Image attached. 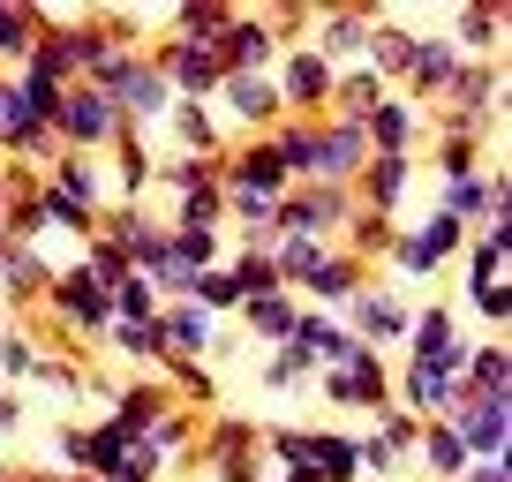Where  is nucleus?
<instances>
[{
	"instance_id": "nucleus-1",
	"label": "nucleus",
	"mask_w": 512,
	"mask_h": 482,
	"mask_svg": "<svg viewBox=\"0 0 512 482\" xmlns=\"http://www.w3.org/2000/svg\"><path fill=\"white\" fill-rule=\"evenodd\" d=\"M354 219V189H332V181H294L272 204V234L279 241H339Z\"/></svg>"
},
{
	"instance_id": "nucleus-2",
	"label": "nucleus",
	"mask_w": 512,
	"mask_h": 482,
	"mask_svg": "<svg viewBox=\"0 0 512 482\" xmlns=\"http://www.w3.org/2000/svg\"><path fill=\"white\" fill-rule=\"evenodd\" d=\"M256 422L249 415H211L204 430H196V445H189V460H204L211 467V482H264L256 475Z\"/></svg>"
},
{
	"instance_id": "nucleus-3",
	"label": "nucleus",
	"mask_w": 512,
	"mask_h": 482,
	"mask_svg": "<svg viewBox=\"0 0 512 482\" xmlns=\"http://www.w3.org/2000/svg\"><path fill=\"white\" fill-rule=\"evenodd\" d=\"M121 129H128V121L91 91V83H68V91H61V113H53V144H61V151L91 159V151H106Z\"/></svg>"
},
{
	"instance_id": "nucleus-4",
	"label": "nucleus",
	"mask_w": 512,
	"mask_h": 482,
	"mask_svg": "<svg viewBox=\"0 0 512 482\" xmlns=\"http://www.w3.org/2000/svg\"><path fill=\"white\" fill-rule=\"evenodd\" d=\"M332 76H339V68L324 61L317 46H279V61H272V91H279V106H287L294 121H317V113H324Z\"/></svg>"
},
{
	"instance_id": "nucleus-5",
	"label": "nucleus",
	"mask_w": 512,
	"mask_h": 482,
	"mask_svg": "<svg viewBox=\"0 0 512 482\" xmlns=\"http://www.w3.org/2000/svg\"><path fill=\"white\" fill-rule=\"evenodd\" d=\"M46 309L68 324L76 339H98L113 324V302H106V287H98L83 264H68V272H53V287H46Z\"/></svg>"
},
{
	"instance_id": "nucleus-6",
	"label": "nucleus",
	"mask_w": 512,
	"mask_h": 482,
	"mask_svg": "<svg viewBox=\"0 0 512 482\" xmlns=\"http://www.w3.org/2000/svg\"><path fill=\"white\" fill-rule=\"evenodd\" d=\"M445 422L460 430L467 460H505V445H512V392H475V400L452 407Z\"/></svg>"
},
{
	"instance_id": "nucleus-7",
	"label": "nucleus",
	"mask_w": 512,
	"mask_h": 482,
	"mask_svg": "<svg viewBox=\"0 0 512 482\" xmlns=\"http://www.w3.org/2000/svg\"><path fill=\"white\" fill-rule=\"evenodd\" d=\"M460 249H467V226H460V219H445V211H430V219H422L415 234H400V241H392V264H400L407 279H430L437 264H452Z\"/></svg>"
},
{
	"instance_id": "nucleus-8",
	"label": "nucleus",
	"mask_w": 512,
	"mask_h": 482,
	"mask_svg": "<svg viewBox=\"0 0 512 482\" xmlns=\"http://www.w3.org/2000/svg\"><path fill=\"white\" fill-rule=\"evenodd\" d=\"M369 166L362 121H317V144H309V181H332V189H354V174Z\"/></svg>"
},
{
	"instance_id": "nucleus-9",
	"label": "nucleus",
	"mask_w": 512,
	"mask_h": 482,
	"mask_svg": "<svg viewBox=\"0 0 512 482\" xmlns=\"http://www.w3.org/2000/svg\"><path fill=\"white\" fill-rule=\"evenodd\" d=\"M272 61H279V38H272L264 16H234L226 23V38H219V68L226 76H272Z\"/></svg>"
},
{
	"instance_id": "nucleus-10",
	"label": "nucleus",
	"mask_w": 512,
	"mask_h": 482,
	"mask_svg": "<svg viewBox=\"0 0 512 482\" xmlns=\"http://www.w3.org/2000/svg\"><path fill=\"white\" fill-rule=\"evenodd\" d=\"M174 385H166V377L159 370H151V377H136V385H121V392H113V407H106V422H113V430H128V437H151V422H159V415H174Z\"/></svg>"
},
{
	"instance_id": "nucleus-11",
	"label": "nucleus",
	"mask_w": 512,
	"mask_h": 482,
	"mask_svg": "<svg viewBox=\"0 0 512 482\" xmlns=\"http://www.w3.org/2000/svg\"><path fill=\"white\" fill-rule=\"evenodd\" d=\"M497 46H505V0H467L452 16V53L460 61H497Z\"/></svg>"
},
{
	"instance_id": "nucleus-12",
	"label": "nucleus",
	"mask_w": 512,
	"mask_h": 482,
	"mask_svg": "<svg viewBox=\"0 0 512 482\" xmlns=\"http://www.w3.org/2000/svg\"><path fill=\"white\" fill-rule=\"evenodd\" d=\"M415 189V159H369L362 174H354V211H400V196Z\"/></svg>"
},
{
	"instance_id": "nucleus-13",
	"label": "nucleus",
	"mask_w": 512,
	"mask_h": 482,
	"mask_svg": "<svg viewBox=\"0 0 512 482\" xmlns=\"http://www.w3.org/2000/svg\"><path fill=\"white\" fill-rule=\"evenodd\" d=\"M369 23H377V8H332V16H317V38H309V46H317L332 68H339V61H354V68H362Z\"/></svg>"
},
{
	"instance_id": "nucleus-14",
	"label": "nucleus",
	"mask_w": 512,
	"mask_h": 482,
	"mask_svg": "<svg viewBox=\"0 0 512 482\" xmlns=\"http://www.w3.org/2000/svg\"><path fill=\"white\" fill-rule=\"evenodd\" d=\"M362 287H369V264H354L347 249H332V257H324L317 272H309V287H302V294H309V302L324 309V317H332V309H347V302H354ZM309 302H302V309H309Z\"/></svg>"
},
{
	"instance_id": "nucleus-15",
	"label": "nucleus",
	"mask_w": 512,
	"mask_h": 482,
	"mask_svg": "<svg viewBox=\"0 0 512 482\" xmlns=\"http://www.w3.org/2000/svg\"><path fill=\"white\" fill-rule=\"evenodd\" d=\"M219 98H226V113H234V121H249V129H264V136L287 121V106H279L272 76H226V83H219Z\"/></svg>"
},
{
	"instance_id": "nucleus-16",
	"label": "nucleus",
	"mask_w": 512,
	"mask_h": 482,
	"mask_svg": "<svg viewBox=\"0 0 512 482\" xmlns=\"http://www.w3.org/2000/svg\"><path fill=\"white\" fill-rule=\"evenodd\" d=\"M384 98H392V83H384L377 68H339V76H332V98H324V113H332V121H369Z\"/></svg>"
},
{
	"instance_id": "nucleus-17",
	"label": "nucleus",
	"mask_w": 512,
	"mask_h": 482,
	"mask_svg": "<svg viewBox=\"0 0 512 482\" xmlns=\"http://www.w3.org/2000/svg\"><path fill=\"white\" fill-rule=\"evenodd\" d=\"M46 287H53V264L38 257V241H8L0 249V294L8 302H46Z\"/></svg>"
},
{
	"instance_id": "nucleus-18",
	"label": "nucleus",
	"mask_w": 512,
	"mask_h": 482,
	"mask_svg": "<svg viewBox=\"0 0 512 482\" xmlns=\"http://www.w3.org/2000/svg\"><path fill=\"white\" fill-rule=\"evenodd\" d=\"M159 339H166V354H174V362H204L211 339H219V324H211L204 309H189V302H166V309H159Z\"/></svg>"
},
{
	"instance_id": "nucleus-19",
	"label": "nucleus",
	"mask_w": 512,
	"mask_h": 482,
	"mask_svg": "<svg viewBox=\"0 0 512 482\" xmlns=\"http://www.w3.org/2000/svg\"><path fill=\"white\" fill-rule=\"evenodd\" d=\"M294 347L309 354V370H339V362L354 354V339H347V324H339V317L302 309V317H294Z\"/></svg>"
},
{
	"instance_id": "nucleus-20",
	"label": "nucleus",
	"mask_w": 512,
	"mask_h": 482,
	"mask_svg": "<svg viewBox=\"0 0 512 482\" xmlns=\"http://www.w3.org/2000/svg\"><path fill=\"white\" fill-rule=\"evenodd\" d=\"M407 61H415V31L392 23V16H377V23H369V46H362V68H377L384 83H400Z\"/></svg>"
},
{
	"instance_id": "nucleus-21",
	"label": "nucleus",
	"mask_w": 512,
	"mask_h": 482,
	"mask_svg": "<svg viewBox=\"0 0 512 482\" xmlns=\"http://www.w3.org/2000/svg\"><path fill=\"white\" fill-rule=\"evenodd\" d=\"M113 159H121V181H113V189H121V204H144V196L159 189V159H151V144H144L136 129L113 136Z\"/></svg>"
},
{
	"instance_id": "nucleus-22",
	"label": "nucleus",
	"mask_w": 512,
	"mask_h": 482,
	"mask_svg": "<svg viewBox=\"0 0 512 482\" xmlns=\"http://www.w3.org/2000/svg\"><path fill=\"white\" fill-rule=\"evenodd\" d=\"M234 317L249 324L264 347H287V339H294V317H302V302H294V294H256V302H241Z\"/></svg>"
},
{
	"instance_id": "nucleus-23",
	"label": "nucleus",
	"mask_w": 512,
	"mask_h": 482,
	"mask_svg": "<svg viewBox=\"0 0 512 482\" xmlns=\"http://www.w3.org/2000/svg\"><path fill=\"white\" fill-rule=\"evenodd\" d=\"M166 129L181 136V151H189V159H226V144H219V121H211V106H196V98H174Z\"/></svg>"
},
{
	"instance_id": "nucleus-24",
	"label": "nucleus",
	"mask_w": 512,
	"mask_h": 482,
	"mask_svg": "<svg viewBox=\"0 0 512 482\" xmlns=\"http://www.w3.org/2000/svg\"><path fill=\"white\" fill-rule=\"evenodd\" d=\"M46 181L68 196V204H83V211H106V174H98L91 159H76V151H61V159L46 166Z\"/></svg>"
},
{
	"instance_id": "nucleus-25",
	"label": "nucleus",
	"mask_w": 512,
	"mask_h": 482,
	"mask_svg": "<svg viewBox=\"0 0 512 482\" xmlns=\"http://www.w3.org/2000/svg\"><path fill=\"white\" fill-rule=\"evenodd\" d=\"M166 264H181V272H211V264H226V241L211 234V226H166Z\"/></svg>"
},
{
	"instance_id": "nucleus-26",
	"label": "nucleus",
	"mask_w": 512,
	"mask_h": 482,
	"mask_svg": "<svg viewBox=\"0 0 512 482\" xmlns=\"http://www.w3.org/2000/svg\"><path fill=\"white\" fill-rule=\"evenodd\" d=\"M234 16H241V8H226V0H181V8H174V31H166V38H189V46H219Z\"/></svg>"
},
{
	"instance_id": "nucleus-27",
	"label": "nucleus",
	"mask_w": 512,
	"mask_h": 482,
	"mask_svg": "<svg viewBox=\"0 0 512 482\" xmlns=\"http://www.w3.org/2000/svg\"><path fill=\"white\" fill-rule=\"evenodd\" d=\"M309 467H317V482H362V460H354L347 430H309Z\"/></svg>"
},
{
	"instance_id": "nucleus-28",
	"label": "nucleus",
	"mask_w": 512,
	"mask_h": 482,
	"mask_svg": "<svg viewBox=\"0 0 512 482\" xmlns=\"http://www.w3.org/2000/svg\"><path fill=\"white\" fill-rule=\"evenodd\" d=\"M415 452L430 460V475H437V482H460V475H467V445H460V430H452L445 415L422 422V445H415Z\"/></svg>"
},
{
	"instance_id": "nucleus-29",
	"label": "nucleus",
	"mask_w": 512,
	"mask_h": 482,
	"mask_svg": "<svg viewBox=\"0 0 512 482\" xmlns=\"http://www.w3.org/2000/svg\"><path fill=\"white\" fill-rule=\"evenodd\" d=\"M339 241H279L272 249V272H279V294H302L309 287V272H317L324 257H332Z\"/></svg>"
},
{
	"instance_id": "nucleus-30",
	"label": "nucleus",
	"mask_w": 512,
	"mask_h": 482,
	"mask_svg": "<svg viewBox=\"0 0 512 482\" xmlns=\"http://www.w3.org/2000/svg\"><path fill=\"white\" fill-rule=\"evenodd\" d=\"M38 31H46V8H38V0H0V61H23Z\"/></svg>"
},
{
	"instance_id": "nucleus-31",
	"label": "nucleus",
	"mask_w": 512,
	"mask_h": 482,
	"mask_svg": "<svg viewBox=\"0 0 512 482\" xmlns=\"http://www.w3.org/2000/svg\"><path fill=\"white\" fill-rule=\"evenodd\" d=\"M38 370H46V354H38V339L23 332V324H8V332H0V392L31 385Z\"/></svg>"
},
{
	"instance_id": "nucleus-32",
	"label": "nucleus",
	"mask_w": 512,
	"mask_h": 482,
	"mask_svg": "<svg viewBox=\"0 0 512 482\" xmlns=\"http://www.w3.org/2000/svg\"><path fill=\"white\" fill-rule=\"evenodd\" d=\"M467 392H512V347L490 339V347H467V370H460Z\"/></svg>"
},
{
	"instance_id": "nucleus-33",
	"label": "nucleus",
	"mask_w": 512,
	"mask_h": 482,
	"mask_svg": "<svg viewBox=\"0 0 512 482\" xmlns=\"http://www.w3.org/2000/svg\"><path fill=\"white\" fill-rule=\"evenodd\" d=\"M430 211H445V219H490V174H460V181H445L437 189V204Z\"/></svg>"
},
{
	"instance_id": "nucleus-34",
	"label": "nucleus",
	"mask_w": 512,
	"mask_h": 482,
	"mask_svg": "<svg viewBox=\"0 0 512 482\" xmlns=\"http://www.w3.org/2000/svg\"><path fill=\"white\" fill-rule=\"evenodd\" d=\"M181 302L204 309V317L219 324L226 309H241V287H234V272H226V264H211V272H196V279H189V294H181Z\"/></svg>"
},
{
	"instance_id": "nucleus-35",
	"label": "nucleus",
	"mask_w": 512,
	"mask_h": 482,
	"mask_svg": "<svg viewBox=\"0 0 512 482\" xmlns=\"http://www.w3.org/2000/svg\"><path fill=\"white\" fill-rule=\"evenodd\" d=\"M392 241H400V226L384 219V211H354V219H347V257H354V264L392 257Z\"/></svg>"
},
{
	"instance_id": "nucleus-36",
	"label": "nucleus",
	"mask_w": 512,
	"mask_h": 482,
	"mask_svg": "<svg viewBox=\"0 0 512 482\" xmlns=\"http://www.w3.org/2000/svg\"><path fill=\"white\" fill-rule=\"evenodd\" d=\"M128 445H136L128 430H113V422H91V430H83V475L106 482L113 467H121V452H128Z\"/></svg>"
},
{
	"instance_id": "nucleus-37",
	"label": "nucleus",
	"mask_w": 512,
	"mask_h": 482,
	"mask_svg": "<svg viewBox=\"0 0 512 482\" xmlns=\"http://www.w3.org/2000/svg\"><path fill=\"white\" fill-rule=\"evenodd\" d=\"M61 46H68V68H76V83L91 76L98 61H106V31H98V16H76V23H61Z\"/></svg>"
},
{
	"instance_id": "nucleus-38",
	"label": "nucleus",
	"mask_w": 512,
	"mask_h": 482,
	"mask_svg": "<svg viewBox=\"0 0 512 482\" xmlns=\"http://www.w3.org/2000/svg\"><path fill=\"white\" fill-rule=\"evenodd\" d=\"M106 302H113V324H151V317H159V309H166V302H159V287H151L144 272H128L121 287L106 294Z\"/></svg>"
},
{
	"instance_id": "nucleus-39",
	"label": "nucleus",
	"mask_w": 512,
	"mask_h": 482,
	"mask_svg": "<svg viewBox=\"0 0 512 482\" xmlns=\"http://www.w3.org/2000/svg\"><path fill=\"white\" fill-rule=\"evenodd\" d=\"M166 226H211V234H219V226H226V189L211 181V189L174 196V219H166Z\"/></svg>"
},
{
	"instance_id": "nucleus-40",
	"label": "nucleus",
	"mask_w": 512,
	"mask_h": 482,
	"mask_svg": "<svg viewBox=\"0 0 512 482\" xmlns=\"http://www.w3.org/2000/svg\"><path fill=\"white\" fill-rule=\"evenodd\" d=\"M159 377L174 385V400H196V407H211V400H219V385H211V370H204V362H174V354H166V362H159Z\"/></svg>"
},
{
	"instance_id": "nucleus-41",
	"label": "nucleus",
	"mask_w": 512,
	"mask_h": 482,
	"mask_svg": "<svg viewBox=\"0 0 512 482\" xmlns=\"http://www.w3.org/2000/svg\"><path fill=\"white\" fill-rule=\"evenodd\" d=\"M256 377H264V392H294V385H309L317 370H309V354H302V347L287 339V347H272V362H264Z\"/></svg>"
},
{
	"instance_id": "nucleus-42",
	"label": "nucleus",
	"mask_w": 512,
	"mask_h": 482,
	"mask_svg": "<svg viewBox=\"0 0 512 482\" xmlns=\"http://www.w3.org/2000/svg\"><path fill=\"white\" fill-rule=\"evenodd\" d=\"M113 332V347L128 354V362H166V339H159V317L151 324H106Z\"/></svg>"
},
{
	"instance_id": "nucleus-43",
	"label": "nucleus",
	"mask_w": 512,
	"mask_h": 482,
	"mask_svg": "<svg viewBox=\"0 0 512 482\" xmlns=\"http://www.w3.org/2000/svg\"><path fill=\"white\" fill-rule=\"evenodd\" d=\"M76 264H83V272H91V279H98V287H106V294H113V287H121V279H128V257H121V249H113L106 234H91V249H83Z\"/></svg>"
},
{
	"instance_id": "nucleus-44",
	"label": "nucleus",
	"mask_w": 512,
	"mask_h": 482,
	"mask_svg": "<svg viewBox=\"0 0 512 482\" xmlns=\"http://www.w3.org/2000/svg\"><path fill=\"white\" fill-rule=\"evenodd\" d=\"M219 181V159H189L181 151L174 166H159V189H174V196H189V189H211Z\"/></svg>"
},
{
	"instance_id": "nucleus-45",
	"label": "nucleus",
	"mask_w": 512,
	"mask_h": 482,
	"mask_svg": "<svg viewBox=\"0 0 512 482\" xmlns=\"http://www.w3.org/2000/svg\"><path fill=\"white\" fill-rule=\"evenodd\" d=\"M377 445L400 460V452H415L422 445V415H407V407H384V422H377Z\"/></svg>"
},
{
	"instance_id": "nucleus-46",
	"label": "nucleus",
	"mask_w": 512,
	"mask_h": 482,
	"mask_svg": "<svg viewBox=\"0 0 512 482\" xmlns=\"http://www.w3.org/2000/svg\"><path fill=\"white\" fill-rule=\"evenodd\" d=\"M144 445H159L166 460H174V452H189V445H196V415H189V407L159 415V422H151V437H144Z\"/></svg>"
},
{
	"instance_id": "nucleus-47",
	"label": "nucleus",
	"mask_w": 512,
	"mask_h": 482,
	"mask_svg": "<svg viewBox=\"0 0 512 482\" xmlns=\"http://www.w3.org/2000/svg\"><path fill=\"white\" fill-rule=\"evenodd\" d=\"M482 174V144H460V136H437V181Z\"/></svg>"
},
{
	"instance_id": "nucleus-48",
	"label": "nucleus",
	"mask_w": 512,
	"mask_h": 482,
	"mask_svg": "<svg viewBox=\"0 0 512 482\" xmlns=\"http://www.w3.org/2000/svg\"><path fill=\"white\" fill-rule=\"evenodd\" d=\"M159 467H166V452H159V445H144V437H136V445L121 452V467H113L106 482H159Z\"/></svg>"
},
{
	"instance_id": "nucleus-49",
	"label": "nucleus",
	"mask_w": 512,
	"mask_h": 482,
	"mask_svg": "<svg viewBox=\"0 0 512 482\" xmlns=\"http://www.w3.org/2000/svg\"><path fill=\"white\" fill-rule=\"evenodd\" d=\"M475 309H482V317H490V324H497V339H505V317H512V287H505V279H497V287H490V294H482V302H475Z\"/></svg>"
},
{
	"instance_id": "nucleus-50",
	"label": "nucleus",
	"mask_w": 512,
	"mask_h": 482,
	"mask_svg": "<svg viewBox=\"0 0 512 482\" xmlns=\"http://www.w3.org/2000/svg\"><path fill=\"white\" fill-rule=\"evenodd\" d=\"M460 482H512V452H505V460H467Z\"/></svg>"
},
{
	"instance_id": "nucleus-51",
	"label": "nucleus",
	"mask_w": 512,
	"mask_h": 482,
	"mask_svg": "<svg viewBox=\"0 0 512 482\" xmlns=\"http://www.w3.org/2000/svg\"><path fill=\"white\" fill-rule=\"evenodd\" d=\"M53 452H61V460H68V475H83V430H76V422H68V430L53 437Z\"/></svg>"
},
{
	"instance_id": "nucleus-52",
	"label": "nucleus",
	"mask_w": 512,
	"mask_h": 482,
	"mask_svg": "<svg viewBox=\"0 0 512 482\" xmlns=\"http://www.w3.org/2000/svg\"><path fill=\"white\" fill-rule=\"evenodd\" d=\"M264 23H272V38H294V31H309V8H272Z\"/></svg>"
},
{
	"instance_id": "nucleus-53",
	"label": "nucleus",
	"mask_w": 512,
	"mask_h": 482,
	"mask_svg": "<svg viewBox=\"0 0 512 482\" xmlns=\"http://www.w3.org/2000/svg\"><path fill=\"white\" fill-rule=\"evenodd\" d=\"M23 430V392H0V437Z\"/></svg>"
},
{
	"instance_id": "nucleus-54",
	"label": "nucleus",
	"mask_w": 512,
	"mask_h": 482,
	"mask_svg": "<svg viewBox=\"0 0 512 482\" xmlns=\"http://www.w3.org/2000/svg\"><path fill=\"white\" fill-rule=\"evenodd\" d=\"M8 482H76V475H53V467H23V475H8Z\"/></svg>"
},
{
	"instance_id": "nucleus-55",
	"label": "nucleus",
	"mask_w": 512,
	"mask_h": 482,
	"mask_svg": "<svg viewBox=\"0 0 512 482\" xmlns=\"http://www.w3.org/2000/svg\"><path fill=\"white\" fill-rule=\"evenodd\" d=\"M0 219H8V196H0Z\"/></svg>"
},
{
	"instance_id": "nucleus-56",
	"label": "nucleus",
	"mask_w": 512,
	"mask_h": 482,
	"mask_svg": "<svg viewBox=\"0 0 512 482\" xmlns=\"http://www.w3.org/2000/svg\"><path fill=\"white\" fill-rule=\"evenodd\" d=\"M0 249H8V234H0Z\"/></svg>"
}]
</instances>
